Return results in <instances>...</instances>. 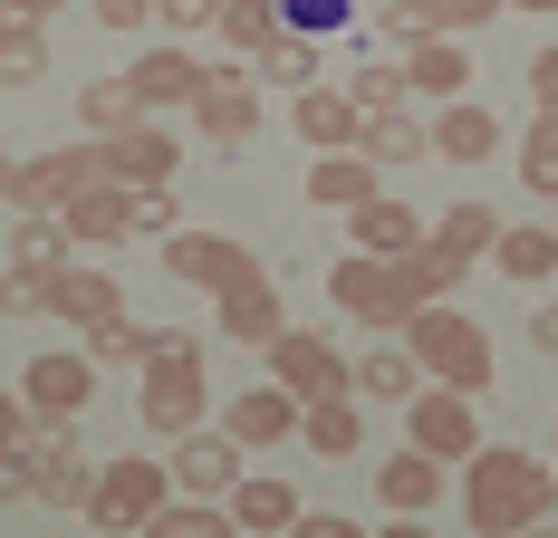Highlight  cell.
Here are the masks:
<instances>
[{
  "label": "cell",
  "instance_id": "cell-2",
  "mask_svg": "<svg viewBox=\"0 0 558 538\" xmlns=\"http://www.w3.org/2000/svg\"><path fill=\"white\" fill-rule=\"evenodd\" d=\"M404 346H414V366L444 384V394H482L492 384V337L462 318V308H424V318L404 327Z\"/></svg>",
  "mask_w": 558,
  "mask_h": 538
},
{
  "label": "cell",
  "instance_id": "cell-18",
  "mask_svg": "<svg viewBox=\"0 0 558 538\" xmlns=\"http://www.w3.org/2000/svg\"><path fill=\"white\" fill-rule=\"evenodd\" d=\"M308 203L356 221L366 203H386V193H376V163H366V155H318V163H308Z\"/></svg>",
  "mask_w": 558,
  "mask_h": 538
},
{
  "label": "cell",
  "instance_id": "cell-45",
  "mask_svg": "<svg viewBox=\"0 0 558 538\" xmlns=\"http://www.w3.org/2000/svg\"><path fill=\"white\" fill-rule=\"evenodd\" d=\"M145 366H203V337H183V327H145Z\"/></svg>",
  "mask_w": 558,
  "mask_h": 538
},
{
  "label": "cell",
  "instance_id": "cell-39",
  "mask_svg": "<svg viewBox=\"0 0 558 538\" xmlns=\"http://www.w3.org/2000/svg\"><path fill=\"white\" fill-rule=\"evenodd\" d=\"M145 538H241V529H231V510H222V500H173V510H165V519H155Z\"/></svg>",
  "mask_w": 558,
  "mask_h": 538
},
{
  "label": "cell",
  "instance_id": "cell-23",
  "mask_svg": "<svg viewBox=\"0 0 558 538\" xmlns=\"http://www.w3.org/2000/svg\"><path fill=\"white\" fill-rule=\"evenodd\" d=\"M58 221H68V241L107 250V241H125V231H135V193H125V183H97V193H77Z\"/></svg>",
  "mask_w": 558,
  "mask_h": 538
},
{
  "label": "cell",
  "instance_id": "cell-7",
  "mask_svg": "<svg viewBox=\"0 0 558 538\" xmlns=\"http://www.w3.org/2000/svg\"><path fill=\"white\" fill-rule=\"evenodd\" d=\"M241 481H251V452H241L222 424H203V432L173 442V490H183V500H222V510H231V490H241Z\"/></svg>",
  "mask_w": 558,
  "mask_h": 538
},
{
  "label": "cell",
  "instance_id": "cell-36",
  "mask_svg": "<svg viewBox=\"0 0 558 538\" xmlns=\"http://www.w3.org/2000/svg\"><path fill=\"white\" fill-rule=\"evenodd\" d=\"M501 279H558V231H539V221H520V231H501Z\"/></svg>",
  "mask_w": 558,
  "mask_h": 538
},
{
  "label": "cell",
  "instance_id": "cell-41",
  "mask_svg": "<svg viewBox=\"0 0 558 538\" xmlns=\"http://www.w3.org/2000/svg\"><path fill=\"white\" fill-rule=\"evenodd\" d=\"M0 318H58V279H39V269H0Z\"/></svg>",
  "mask_w": 558,
  "mask_h": 538
},
{
  "label": "cell",
  "instance_id": "cell-8",
  "mask_svg": "<svg viewBox=\"0 0 558 538\" xmlns=\"http://www.w3.org/2000/svg\"><path fill=\"white\" fill-rule=\"evenodd\" d=\"M270 384H289L299 404H337V394H356V366L337 356L328 337H308V327H289L270 346Z\"/></svg>",
  "mask_w": 558,
  "mask_h": 538
},
{
  "label": "cell",
  "instance_id": "cell-22",
  "mask_svg": "<svg viewBox=\"0 0 558 538\" xmlns=\"http://www.w3.org/2000/svg\"><path fill=\"white\" fill-rule=\"evenodd\" d=\"M77 115H87V145H116V135L145 125V97H135V77H87L77 87Z\"/></svg>",
  "mask_w": 558,
  "mask_h": 538
},
{
  "label": "cell",
  "instance_id": "cell-4",
  "mask_svg": "<svg viewBox=\"0 0 558 538\" xmlns=\"http://www.w3.org/2000/svg\"><path fill=\"white\" fill-rule=\"evenodd\" d=\"M97 183H116L107 145H58V155H20L10 203H20V221H49V212H68L77 193H97Z\"/></svg>",
  "mask_w": 558,
  "mask_h": 538
},
{
  "label": "cell",
  "instance_id": "cell-32",
  "mask_svg": "<svg viewBox=\"0 0 558 538\" xmlns=\"http://www.w3.org/2000/svg\"><path fill=\"white\" fill-rule=\"evenodd\" d=\"M434 241L472 269V260H492V250H501V212H492V203H452V212L434 221Z\"/></svg>",
  "mask_w": 558,
  "mask_h": 538
},
{
  "label": "cell",
  "instance_id": "cell-30",
  "mask_svg": "<svg viewBox=\"0 0 558 538\" xmlns=\"http://www.w3.org/2000/svg\"><path fill=\"white\" fill-rule=\"evenodd\" d=\"M356 155L366 163H424L434 155V115H366V145H356Z\"/></svg>",
  "mask_w": 558,
  "mask_h": 538
},
{
  "label": "cell",
  "instance_id": "cell-14",
  "mask_svg": "<svg viewBox=\"0 0 558 538\" xmlns=\"http://www.w3.org/2000/svg\"><path fill=\"white\" fill-rule=\"evenodd\" d=\"M289 125H299L318 155H356V145H366V107H356L347 87H308V97H289Z\"/></svg>",
  "mask_w": 558,
  "mask_h": 538
},
{
  "label": "cell",
  "instance_id": "cell-19",
  "mask_svg": "<svg viewBox=\"0 0 558 538\" xmlns=\"http://www.w3.org/2000/svg\"><path fill=\"white\" fill-rule=\"evenodd\" d=\"M289 39V10L279 0H222V49H231V77H251V58Z\"/></svg>",
  "mask_w": 558,
  "mask_h": 538
},
{
  "label": "cell",
  "instance_id": "cell-17",
  "mask_svg": "<svg viewBox=\"0 0 558 538\" xmlns=\"http://www.w3.org/2000/svg\"><path fill=\"white\" fill-rule=\"evenodd\" d=\"M125 77H135L145 115H155V107H203V87H213V68H193L183 49H145L135 68H125Z\"/></svg>",
  "mask_w": 558,
  "mask_h": 538
},
{
  "label": "cell",
  "instance_id": "cell-56",
  "mask_svg": "<svg viewBox=\"0 0 558 538\" xmlns=\"http://www.w3.org/2000/svg\"><path fill=\"white\" fill-rule=\"evenodd\" d=\"M10 183H20V155H0V203H10Z\"/></svg>",
  "mask_w": 558,
  "mask_h": 538
},
{
  "label": "cell",
  "instance_id": "cell-28",
  "mask_svg": "<svg viewBox=\"0 0 558 538\" xmlns=\"http://www.w3.org/2000/svg\"><path fill=\"white\" fill-rule=\"evenodd\" d=\"M404 77H414V97L462 107V87H472V58H462V39H424V49L404 58Z\"/></svg>",
  "mask_w": 558,
  "mask_h": 538
},
{
  "label": "cell",
  "instance_id": "cell-35",
  "mask_svg": "<svg viewBox=\"0 0 558 538\" xmlns=\"http://www.w3.org/2000/svg\"><path fill=\"white\" fill-rule=\"evenodd\" d=\"M251 87L308 97V87H318V39H279V49H260V58H251Z\"/></svg>",
  "mask_w": 558,
  "mask_h": 538
},
{
  "label": "cell",
  "instance_id": "cell-38",
  "mask_svg": "<svg viewBox=\"0 0 558 538\" xmlns=\"http://www.w3.org/2000/svg\"><path fill=\"white\" fill-rule=\"evenodd\" d=\"M366 39H395V49L414 58L434 39V10H424V0H376V10H366Z\"/></svg>",
  "mask_w": 558,
  "mask_h": 538
},
{
  "label": "cell",
  "instance_id": "cell-11",
  "mask_svg": "<svg viewBox=\"0 0 558 538\" xmlns=\"http://www.w3.org/2000/svg\"><path fill=\"white\" fill-rule=\"evenodd\" d=\"M87 394H97V356H29V376H20V404H29V424H77L87 414Z\"/></svg>",
  "mask_w": 558,
  "mask_h": 538
},
{
  "label": "cell",
  "instance_id": "cell-46",
  "mask_svg": "<svg viewBox=\"0 0 558 538\" xmlns=\"http://www.w3.org/2000/svg\"><path fill=\"white\" fill-rule=\"evenodd\" d=\"M165 29H183V39L193 29H222V0H165Z\"/></svg>",
  "mask_w": 558,
  "mask_h": 538
},
{
  "label": "cell",
  "instance_id": "cell-55",
  "mask_svg": "<svg viewBox=\"0 0 558 538\" xmlns=\"http://www.w3.org/2000/svg\"><path fill=\"white\" fill-rule=\"evenodd\" d=\"M376 538H434V529H424V519H386Z\"/></svg>",
  "mask_w": 558,
  "mask_h": 538
},
{
  "label": "cell",
  "instance_id": "cell-10",
  "mask_svg": "<svg viewBox=\"0 0 558 538\" xmlns=\"http://www.w3.org/2000/svg\"><path fill=\"white\" fill-rule=\"evenodd\" d=\"M203 414H213L203 366H145V394H135V424H145V432L183 442V432H203Z\"/></svg>",
  "mask_w": 558,
  "mask_h": 538
},
{
  "label": "cell",
  "instance_id": "cell-21",
  "mask_svg": "<svg viewBox=\"0 0 558 538\" xmlns=\"http://www.w3.org/2000/svg\"><path fill=\"white\" fill-rule=\"evenodd\" d=\"M376 500H386L395 519H424V510L444 500V462H424V452H395V462H376Z\"/></svg>",
  "mask_w": 558,
  "mask_h": 538
},
{
  "label": "cell",
  "instance_id": "cell-43",
  "mask_svg": "<svg viewBox=\"0 0 558 538\" xmlns=\"http://www.w3.org/2000/svg\"><path fill=\"white\" fill-rule=\"evenodd\" d=\"M87 356H97V366H145V327H135V318L87 327Z\"/></svg>",
  "mask_w": 558,
  "mask_h": 538
},
{
  "label": "cell",
  "instance_id": "cell-12",
  "mask_svg": "<svg viewBox=\"0 0 558 538\" xmlns=\"http://www.w3.org/2000/svg\"><path fill=\"white\" fill-rule=\"evenodd\" d=\"M165 269H173V279H193V289H213V298H231V289L260 279V260H251L241 241H222V231H173V241H165Z\"/></svg>",
  "mask_w": 558,
  "mask_h": 538
},
{
  "label": "cell",
  "instance_id": "cell-9",
  "mask_svg": "<svg viewBox=\"0 0 558 538\" xmlns=\"http://www.w3.org/2000/svg\"><path fill=\"white\" fill-rule=\"evenodd\" d=\"M404 432H414L424 462H472V452H482V414H472V394H444V384H424V394L404 404Z\"/></svg>",
  "mask_w": 558,
  "mask_h": 538
},
{
  "label": "cell",
  "instance_id": "cell-52",
  "mask_svg": "<svg viewBox=\"0 0 558 538\" xmlns=\"http://www.w3.org/2000/svg\"><path fill=\"white\" fill-rule=\"evenodd\" d=\"M20 442H29V404H20V394H0V452H20Z\"/></svg>",
  "mask_w": 558,
  "mask_h": 538
},
{
  "label": "cell",
  "instance_id": "cell-31",
  "mask_svg": "<svg viewBox=\"0 0 558 538\" xmlns=\"http://www.w3.org/2000/svg\"><path fill=\"white\" fill-rule=\"evenodd\" d=\"M299 442H308V452H328V462H356V452H366V414H356V394H337V404H308Z\"/></svg>",
  "mask_w": 558,
  "mask_h": 538
},
{
  "label": "cell",
  "instance_id": "cell-6",
  "mask_svg": "<svg viewBox=\"0 0 558 538\" xmlns=\"http://www.w3.org/2000/svg\"><path fill=\"white\" fill-rule=\"evenodd\" d=\"M20 452H29V481H39L49 510H87V500H97V472H107V462L77 452V424H29Z\"/></svg>",
  "mask_w": 558,
  "mask_h": 538
},
{
  "label": "cell",
  "instance_id": "cell-48",
  "mask_svg": "<svg viewBox=\"0 0 558 538\" xmlns=\"http://www.w3.org/2000/svg\"><path fill=\"white\" fill-rule=\"evenodd\" d=\"M530 107H539V115H558V49H539V58H530Z\"/></svg>",
  "mask_w": 558,
  "mask_h": 538
},
{
  "label": "cell",
  "instance_id": "cell-3",
  "mask_svg": "<svg viewBox=\"0 0 558 538\" xmlns=\"http://www.w3.org/2000/svg\"><path fill=\"white\" fill-rule=\"evenodd\" d=\"M173 500H183V490H173V462H135V452H125V462H107V472H97L87 519H97L107 538H145Z\"/></svg>",
  "mask_w": 558,
  "mask_h": 538
},
{
  "label": "cell",
  "instance_id": "cell-15",
  "mask_svg": "<svg viewBox=\"0 0 558 538\" xmlns=\"http://www.w3.org/2000/svg\"><path fill=\"white\" fill-rule=\"evenodd\" d=\"M193 125H203V145H251L260 135V87L251 77H231V68H213V87H203V107H193Z\"/></svg>",
  "mask_w": 558,
  "mask_h": 538
},
{
  "label": "cell",
  "instance_id": "cell-16",
  "mask_svg": "<svg viewBox=\"0 0 558 538\" xmlns=\"http://www.w3.org/2000/svg\"><path fill=\"white\" fill-rule=\"evenodd\" d=\"M107 163H116V183H125V193H173L183 145H173L165 125H135V135H116V145H107Z\"/></svg>",
  "mask_w": 558,
  "mask_h": 538
},
{
  "label": "cell",
  "instance_id": "cell-57",
  "mask_svg": "<svg viewBox=\"0 0 558 538\" xmlns=\"http://www.w3.org/2000/svg\"><path fill=\"white\" fill-rule=\"evenodd\" d=\"M520 10H558V0H520Z\"/></svg>",
  "mask_w": 558,
  "mask_h": 538
},
{
  "label": "cell",
  "instance_id": "cell-1",
  "mask_svg": "<svg viewBox=\"0 0 558 538\" xmlns=\"http://www.w3.org/2000/svg\"><path fill=\"white\" fill-rule=\"evenodd\" d=\"M549 500H558V472L530 462L520 442H482V452L462 462V519L482 538H530L549 519Z\"/></svg>",
  "mask_w": 558,
  "mask_h": 538
},
{
  "label": "cell",
  "instance_id": "cell-27",
  "mask_svg": "<svg viewBox=\"0 0 558 538\" xmlns=\"http://www.w3.org/2000/svg\"><path fill=\"white\" fill-rule=\"evenodd\" d=\"M58 318L68 327H107V318H125V289H116L107 269H58Z\"/></svg>",
  "mask_w": 558,
  "mask_h": 538
},
{
  "label": "cell",
  "instance_id": "cell-51",
  "mask_svg": "<svg viewBox=\"0 0 558 538\" xmlns=\"http://www.w3.org/2000/svg\"><path fill=\"white\" fill-rule=\"evenodd\" d=\"M0 500H39V481H29V452H0Z\"/></svg>",
  "mask_w": 558,
  "mask_h": 538
},
{
  "label": "cell",
  "instance_id": "cell-29",
  "mask_svg": "<svg viewBox=\"0 0 558 538\" xmlns=\"http://www.w3.org/2000/svg\"><path fill=\"white\" fill-rule=\"evenodd\" d=\"M356 394H366V404H414V394H424L414 346H366V356H356Z\"/></svg>",
  "mask_w": 558,
  "mask_h": 538
},
{
  "label": "cell",
  "instance_id": "cell-47",
  "mask_svg": "<svg viewBox=\"0 0 558 538\" xmlns=\"http://www.w3.org/2000/svg\"><path fill=\"white\" fill-rule=\"evenodd\" d=\"M135 231H183V212H173V193H135Z\"/></svg>",
  "mask_w": 558,
  "mask_h": 538
},
{
  "label": "cell",
  "instance_id": "cell-44",
  "mask_svg": "<svg viewBox=\"0 0 558 538\" xmlns=\"http://www.w3.org/2000/svg\"><path fill=\"white\" fill-rule=\"evenodd\" d=\"M424 10H434V39H472L482 20H501L510 0H424Z\"/></svg>",
  "mask_w": 558,
  "mask_h": 538
},
{
  "label": "cell",
  "instance_id": "cell-42",
  "mask_svg": "<svg viewBox=\"0 0 558 538\" xmlns=\"http://www.w3.org/2000/svg\"><path fill=\"white\" fill-rule=\"evenodd\" d=\"M289 10V39H337V29H366L356 0H279Z\"/></svg>",
  "mask_w": 558,
  "mask_h": 538
},
{
  "label": "cell",
  "instance_id": "cell-58",
  "mask_svg": "<svg viewBox=\"0 0 558 538\" xmlns=\"http://www.w3.org/2000/svg\"><path fill=\"white\" fill-rule=\"evenodd\" d=\"M530 538H549V529H530Z\"/></svg>",
  "mask_w": 558,
  "mask_h": 538
},
{
  "label": "cell",
  "instance_id": "cell-33",
  "mask_svg": "<svg viewBox=\"0 0 558 538\" xmlns=\"http://www.w3.org/2000/svg\"><path fill=\"white\" fill-rule=\"evenodd\" d=\"M39 77H49V29L0 10V87H39Z\"/></svg>",
  "mask_w": 558,
  "mask_h": 538
},
{
  "label": "cell",
  "instance_id": "cell-26",
  "mask_svg": "<svg viewBox=\"0 0 558 538\" xmlns=\"http://www.w3.org/2000/svg\"><path fill=\"white\" fill-rule=\"evenodd\" d=\"M347 231H356V250H366V260H414V250L434 241V231L404 212V203H366V212L347 221Z\"/></svg>",
  "mask_w": 558,
  "mask_h": 538
},
{
  "label": "cell",
  "instance_id": "cell-50",
  "mask_svg": "<svg viewBox=\"0 0 558 538\" xmlns=\"http://www.w3.org/2000/svg\"><path fill=\"white\" fill-rule=\"evenodd\" d=\"M289 538H366V529H356L347 510H308V519H299V529H289Z\"/></svg>",
  "mask_w": 558,
  "mask_h": 538
},
{
  "label": "cell",
  "instance_id": "cell-49",
  "mask_svg": "<svg viewBox=\"0 0 558 538\" xmlns=\"http://www.w3.org/2000/svg\"><path fill=\"white\" fill-rule=\"evenodd\" d=\"M97 20L107 29H145V20H165V0H97Z\"/></svg>",
  "mask_w": 558,
  "mask_h": 538
},
{
  "label": "cell",
  "instance_id": "cell-37",
  "mask_svg": "<svg viewBox=\"0 0 558 538\" xmlns=\"http://www.w3.org/2000/svg\"><path fill=\"white\" fill-rule=\"evenodd\" d=\"M404 269V289H414V298H424V308H444L452 289H462V260H452L444 241H424V250H414V260H395Z\"/></svg>",
  "mask_w": 558,
  "mask_h": 538
},
{
  "label": "cell",
  "instance_id": "cell-20",
  "mask_svg": "<svg viewBox=\"0 0 558 538\" xmlns=\"http://www.w3.org/2000/svg\"><path fill=\"white\" fill-rule=\"evenodd\" d=\"M434 155L444 163H492L501 155V115L472 107V97H462V107H434Z\"/></svg>",
  "mask_w": 558,
  "mask_h": 538
},
{
  "label": "cell",
  "instance_id": "cell-40",
  "mask_svg": "<svg viewBox=\"0 0 558 538\" xmlns=\"http://www.w3.org/2000/svg\"><path fill=\"white\" fill-rule=\"evenodd\" d=\"M520 183H530V193H558V115H530V135H520Z\"/></svg>",
  "mask_w": 558,
  "mask_h": 538
},
{
  "label": "cell",
  "instance_id": "cell-54",
  "mask_svg": "<svg viewBox=\"0 0 558 538\" xmlns=\"http://www.w3.org/2000/svg\"><path fill=\"white\" fill-rule=\"evenodd\" d=\"M0 10H10V20H39V29L58 20V0H0Z\"/></svg>",
  "mask_w": 558,
  "mask_h": 538
},
{
  "label": "cell",
  "instance_id": "cell-13",
  "mask_svg": "<svg viewBox=\"0 0 558 538\" xmlns=\"http://www.w3.org/2000/svg\"><path fill=\"white\" fill-rule=\"evenodd\" d=\"M299 424H308V404H299L289 384H241V394H231V414H222V432L241 442V452H279Z\"/></svg>",
  "mask_w": 558,
  "mask_h": 538
},
{
  "label": "cell",
  "instance_id": "cell-53",
  "mask_svg": "<svg viewBox=\"0 0 558 538\" xmlns=\"http://www.w3.org/2000/svg\"><path fill=\"white\" fill-rule=\"evenodd\" d=\"M530 346H539V356H558V308H539V318H530Z\"/></svg>",
  "mask_w": 558,
  "mask_h": 538
},
{
  "label": "cell",
  "instance_id": "cell-24",
  "mask_svg": "<svg viewBox=\"0 0 558 538\" xmlns=\"http://www.w3.org/2000/svg\"><path fill=\"white\" fill-rule=\"evenodd\" d=\"M308 510L289 500V481H270V472H251V481L231 490V529L241 538H279V529H299Z\"/></svg>",
  "mask_w": 558,
  "mask_h": 538
},
{
  "label": "cell",
  "instance_id": "cell-34",
  "mask_svg": "<svg viewBox=\"0 0 558 538\" xmlns=\"http://www.w3.org/2000/svg\"><path fill=\"white\" fill-rule=\"evenodd\" d=\"M68 250H77V241H68V221H20V231H10V269H39V279H58V269H77L68 260Z\"/></svg>",
  "mask_w": 558,
  "mask_h": 538
},
{
  "label": "cell",
  "instance_id": "cell-25",
  "mask_svg": "<svg viewBox=\"0 0 558 538\" xmlns=\"http://www.w3.org/2000/svg\"><path fill=\"white\" fill-rule=\"evenodd\" d=\"M222 337L260 346V356H270L279 337H289V308H279V289H270V279H251V289H231V298H222Z\"/></svg>",
  "mask_w": 558,
  "mask_h": 538
},
{
  "label": "cell",
  "instance_id": "cell-5",
  "mask_svg": "<svg viewBox=\"0 0 558 538\" xmlns=\"http://www.w3.org/2000/svg\"><path fill=\"white\" fill-rule=\"evenodd\" d=\"M328 298L356 327H414V318H424V298L404 289V269H395V260H366V250H347V260L328 269Z\"/></svg>",
  "mask_w": 558,
  "mask_h": 538
}]
</instances>
